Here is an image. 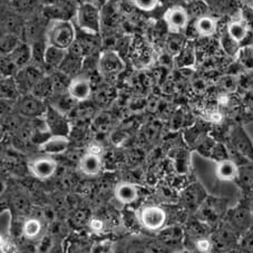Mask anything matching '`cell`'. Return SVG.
Masks as SVG:
<instances>
[{
    "label": "cell",
    "instance_id": "1",
    "mask_svg": "<svg viewBox=\"0 0 253 253\" xmlns=\"http://www.w3.org/2000/svg\"><path fill=\"white\" fill-rule=\"evenodd\" d=\"M76 42V29L71 20L55 18L49 21L46 29L47 46L69 50Z\"/></svg>",
    "mask_w": 253,
    "mask_h": 253
},
{
    "label": "cell",
    "instance_id": "2",
    "mask_svg": "<svg viewBox=\"0 0 253 253\" xmlns=\"http://www.w3.org/2000/svg\"><path fill=\"white\" fill-rule=\"evenodd\" d=\"M76 21L83 32L97 35L102 27V15L99 8L94 2H82L76 10Z\"/></svg>",
    "mask_w": 253,
    "mask_h": 253
},
{
    "label": "cell",
    "instance_id": "3",
    "mask_svg": "<svg viewBox=\"0 0 253 253\" xmlns=\"http://www.w3.org/2000/svg\"><path fill=\"white\" fill-rule=\"evenodd\" d=\"M139 221L144 228L151 231H158L165 224L167 213L162 208L148 206L139 212Z\"/></svg>",
    "mask_w": 253,
    "mask_h": 253
},
{
    "label": "cell",
    "instance_id": "4",
    "mask_svg": "<svg viewBox=\"0 0 253 253\" xmlns=\"http://www.w3.org/2000/svg\"><path fill=\"white\" fill-rule=\"evenodd\" d=\"M164 21L171 33L177 34L189 25V12L182 6H173L165 11Z\"/></svg>",
    "mask_w": 253,
    "mask_h": 253
},
{
    "label": "cell",
    "instance_id": "5",
    "mask_svg": "<svg viewBox=\"0 0 253 253\" xmlns=\"http://www.w3.org/2000/svg\"><path fill=\"white\" fill-rule=\"evenodd\" d=\"M125 63L121 56L113 50H107L100 55L98 60L99 72L105 76H115L124 71Z\"/></svg>",
    "mask_w": 253,
    "mask_h": 253
},
{
    "label": "cell",
    "instance_id": "6",
    "mask_svg": "<svg viewBox=\"0 0 253 253\" xmlns=\"http://www.w3.org/2000/svg\"><path fill=\"white\" fill-rule=\"evenodd\" d=\"M28 168L35 177L39 180H47L54 175L57 169V162L50 156H42V158L34 159L28 164Z\"/></svg>",
    "mask_w": 253,
    "mask_h": 253
},
{
    "label": "cell",
    "instance_id": "7",
    "mask_svg": "<svg viewBox=\"0 0 253 253\" xmlns=\"http://www.w3.org/2000/svg\"><path fill=\"white\" fill-rule=\"evenodd\" d=\"M67 90L73 99L77 102H83L90 96V81L86 76H76L69 83Z\"/></svg>",
    "mask_w": 253,
    "mask_h": 253
},
{
    "label": "cell",
    "instance_id": "8",
    "mask_svg": "<svg viewBox=\"0 0 253 253\" xmlns=\"http://www.w3.org/2000/svg\"><path fill=\"white\" fill-rule=\"evenodd\" d=\"M69 141L65 135H53L39 145V150L48 155L63 154L67 151Z\"/></svg>",
    "mask_w": 253,
    "mask_h": 253
},
{
    "label": "cell",
    "instance_id": "9",
    "mask_svg": "<svg viewBox=\"0 0 253 253\" xmlns=\"http://www.w3.org/2000/svg\"><path fill=\"white\" fill-rule=\"evenodd\" d=\"M215 175L221 181H233L239 175V169L237 167V164H235V162H233L232 160H222L220 162H217L215 169Z\"/></svg>",
    "mask_w": 253,
    "mask_h": 253
},
{
    "label": "cell",
    "instance_id": "10",
    "mask_svg": "<svg viewBox=\"0 0 253 253\" xmlns=\"http://www.w3.org/2000/svg\"><path fill=\"white\" fill-rule=\"evenodd\" d=\"M137 187L129 182L119 183L115 187V198L123 204L133 203L137 199Z\"/></svg>",
    "mask_w": 253,
    "mask_h": 253
},
{
    "label": "cell",
    "instance_id": "11",
    "mask_svg": "<svg viewBox=\"0 0 253 253\" xmlns=\"http://www.w3.org/2000/svg\"><path fill=\"white\" fill-rule=\"evenodd\" d=\"M80 169L86 175H96L102 169V159L99 155L87 152L85 155L82 156L80 161Z\"/></svg>",
    "mask_w": 253,
    "mask_h": 253
},
{
    "label": "cell",
    "instance_id": "12",
    "mask_svg": "<svg viewBox=\"0 0 253 253\" xmlns=\"http://www.w3.org/2000/svg\"><path fill=\"white\" fill-rule=\"evenodd\" d=\"M248 33H249L248 24L247 21L242 18L231 21L228 26V30H226L228 36L237 43L243 42L248 36Z\"/></svg>",
    "mask_w": 253,
    "mask_h": 253
},
{
    "label": "cell",
    "instance_id": "13",
    "mask_svg": "<svg viewBox=\"0 0 253 253\" xmlns=\"http://www.w3.org/2000/svg\"><path fill=\"white\" fill-rule=\"evenodd\" d=\"M194 28L201 37H210L215 34L217 28L216 20L210 16H201L196 19Z\"/></svg>",
    "mask_w": 253,
    "mask_h": 253
},
{
    "label": "cell",
    "instance_id": "14",
    "mask_svg": "<svg viewBox=\"0 0 253 253\" xmlns=\"http://www.w3.org/2000/svg\"><path fill=\"white\" fill-rule=\"evenodd\" d=\"M233 143L235 147L238 148L240 153H242L244 156H247L250 160H253V146L250 139L248 138L246 133L241 128H238L233 133Z\"/></svg>",
    "mask_w": 253,
    "mask_h": 253
},
{
    "label": "cell",
    "instance_id": "15",
    "mask_svg": "<svg viewBox=\"0 0 253 253\" xmlns=\"http://www.w3.org/2000/svg\"><path fill=\"white\" fill-rule=\"evenodd\" d=\"M20 111L26 115L37 116L43 112V105L37 96H28L20 103Z\"/></svg>",
    "mask_w": 253,
    "mask_h": 253
},
{
    "label": "cell",
    "instance_id": "16",
    "mask_svg": "<svg viewBox=\"0 0 253 253\" xmlns=\"http://www.w3.org/2000/svg\"><path fill=\"white\" fill-rule=\"evenodd\" d=\"M67 51L68 50L59 49V48H56L53 46H47L43 57H45L46 63L58 67L60 64H63L64 59L66 58Z\"/></svg>",
    "mask_w": 253,
    "mask_h": 253
},
{
    "label": "cell",
    "instance_id": "17",
    "mask_svg": "<svg viewBox=\"0 0 253 253\" xmlns=\"http://www.w3.org/2000/svg\"><path fill=\"white\" fill-rule=\"evenodd\" d=\"M231 222H232L234 228L247 230L251 224V213L247 210L235 211L231 217Z\"/></svg>",
    "mask_w": 253,
    "mask_h": 253
},
{
    "label": "cell",
    "instance_id": "18",
    "mask_svg": "<svg viewBox=\"0 0 253 253\" xmlns=\"http://www.w3.org/2000/svg\"><path fill=\"white\" fill-rule=\"evenodd\" d=\"M42 223L38 219H28L25 221L23 225V233L26 238L28 239H36L42 232Z\"/></svg>",
    "mask_w": 253,
    "mask_h": 253
},
{
    "label": "cell",
    "instance_id": "19",
    "mask_svg": "<svg viewBox=\"0 0 253 253\" xmlns=\"http://www.w3.org/2000/svg\"><path fill=\"white\" fill-rule=\"evenodd\" d=\"M199 185H194L193 187H191L190 190H187L186 194H185V199H186V203L191 207H196L199 206V203L203 200L204 195H203V190L201 187H198Z\"/></svg>",
    "mask_w": 253,
    "mask_h": 253
},
{
    "label": "cell",
    "instance_id": "20",
    "mask_svg": "<svg viewBox=\"0 0 253 253\" xmlns=\"http://www.w3.org/2000/svg\"><path fill=\"white\" fill-rule=\"evenodd\" d=\"M133 5L142 11H153L159 6L160 0H132Z\"/></svg>",
    "mask_w": 253,
    "mask_h": 253
},
{
    "label": "cell",
    "instance_id": "21",
    "mask_svg": "<svg viewBox=\"0 0 253 253\" xmlns=\"http://www.w3.org/2000/svg\"><path fill=\"white\" fill-rule=\"evenodd\" d=\"M17 48V39L12 35H8L5 38H2L1 41V49L5 51H14Z\"/></svg>",
    "mask_w": 253,
    "mask_h": 253
},
{
    "label": "cell",
    "instance_id": "22",
    "mask_svg": "<svg viewBox=\"0 0 253 253\" xmlns=\"http://www.w3.org/2000/svg\"><path fill=\"white\" fill-rule=\"evenodd\" d=\"M196 249L201 252H209L212 249V243L208 239H200L196 241Z\"/></svg>",
    "mask_w": 253,
    "mask_h": 253
},
{
    "label": "cell",
    "instance_id": "23",
    "mask_svg": "<svg viewBox=\"0 0 253 253\" xmlns=\"http://www.w3.org/2000/svg\"><path fill=\"white\" fill-rule=\"evenodd\" d=\"M243 248L247 249L248 251H252L253 252V233L250 234V235H248V237L244 239Z\"/></svg>",
    "mask_w": 253,
    "mask_h": 253
},
{
    "label": "cell",
    "instance_id": "24",
    "mask_svg": "<svg viewBox=\"0 0 253 253\" xmlns=\"http://www.w3.org/2000/svg\"><path fill=\"white\" fill-rule=\"evenodd\" d=\"M87 152H89V153H91V154L100 156V154H102V152H103V147L100 146L99 144H93V145H90L88 147V151Z\"/></svg>",
    "mask_w": 253,
    "mask_h": 253
},
{
    "label": "cell",
    "instance_id": "25",
    "mask_svg": "<svg viewBox=\"0 0 253 253\" xmlns=\"http://www.w3.org/2000/svg\"><path fill=\"white\" fill-rule=\"evenodd\" d=\"M103 222L100 220H91L90 222V228L94 231H102L103 230Z\"/></svg>",
    "mask_w": 253,
    "mask_h": 253
}]
</instances>
